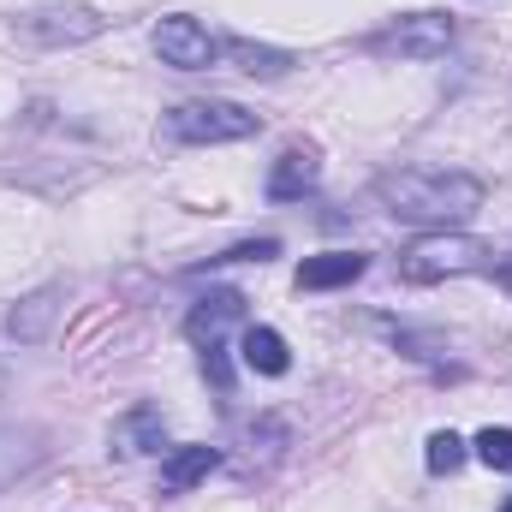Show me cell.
Wrapping results in <instances>:
<instances>
[{
  "instance_id": "obj_1",
  "label": "cell",
  "mask_w": 512,
  "mask_h": 512,
  "mask_svg": "<svg viewBox=\"0 0 512 512\" xmlns=\"http://www.w3.org/2000/svg\"><path fill=\"white\" fill-rule=\"evenodd\" d=\"M489 185L459 167H387L376 179V203L393 221L423 227V233H453L483 209Z\"/></svg>"
},
{
  "instance_id": "obj_2",
  "label": "cell",
  "mask_w": 512,
  "mask_h": 512,
  "mask_svg": "<svg viewBox=\"0 0 512 512\" xmlns=\"http://www.w3.org/2000/svg\"><path fill=\"white\" fill-rule=\"evenodd\" d=\"M459 274H495V245L453 227V233H423L399 251V280L411 286H441Z\"/></svg>"
},
{
  "instance_id": "obj_3",
  "label": "cell",
  "mask_w": 512,
  "mask_h": 512,
  "mask_svg": "<svg viewBox=\"0 0 512 512\" xmlns=\"http://www.w3.org/2000/svg\"><path fill=\"white\" fill-rule=\"evenodd\" d=\"M262 131V114L239 108V102H179L167 114V137L179 143H239V137H256Z\"/></svg>"
},
{
  "instance_id": "obj_4",
  "label": "cell",
  "mask_w": 512,
  "mask_h": 512,
  "mask_svg": "<svg viewBox=\"0 0 512 512\" xmlns=\"http://www.w3.org/2000/svg\"><path fill=\"white\" fill-rule=\"evenodd\" d=\"M453 36H459V18H447V12H405V18H393V24H382V30L370 36V54L441 60V54L453 48Z\"/></svg>"
},
{
  "instance_id": "obj_5",
  "label": "cell",
  "mask_w": 512,
  "mask_h": 512,
  "mask_svg": "<svg viewBox=\"0 0 512 512\" xmlns=\"http://www.w3.org/2000/svg\"><path fill=\"white\" fill-rule=\"evenodd\" d=\"M18 30H24L30 42H42V48H72V42L102 36L108 18H102L96 6H36V12L18 18Z\"/></svg>"
},
{
  "instance_id": "obj_6",
  "label": "cell",
  "mask_w": 512,
  "mask_h": 512,
  "mask_svg": "<svg viewBox=\"0 0 512 512\" xmlns=\"http://www.w3.org/2000/svg\"><path fill=\"white\" fill-rule=\"evenodd\" d=\"M155 54H161L167 66H179V72H203V66H215V60H221V42L209 36V24H197V18L173 12V18H161V24H155Z\"/></svg>"
},
{
  "instance_id": "obj_7",
  "label": "cell",
  "mask_w": 512,
  "mask_h": 512,
  "mask_svg": "<svg viewBox=\"0 0 512 512\" xmlns=\"http://www.w3.org/2000/svg\"><path fill=\"white\" fill-rule=\"evenodd\" d=\"M60 310H66V286H36L30 298H18V304H12V316H6V334H12L18 346H42V340L54 334Z\"/></svg>"
},
{
  "instance_id": "obj_8",
  "label": "cell",
  "mask_w": 512,
  "mask_h": 512,
  "mask_svg": "<svg viewBox=\"0 0 512 512\" xmlns=\"http://www.w3.org/2000/svg\"><path fill=\"white\" fill-rule=\"evenodd\" d=\"M108 447H114V459H143V453H161V447H167V417H161V405H131L126 417L114 423Z\"/></svg>"
},
{
  "instance_id": "obj_9",
  "label": "cell",
  "mask_w": 512,
  "mask_h": 512,
  "mask_svg": "<svg viewBox=\"0 0 512 512\" xmlns=\"http://www.w3.org/2000/svg\"><path fill=\"white\" fill-rule=\"evenodd\" d=\"M370 256L364 251H322V256H304L298 262V292H334V286H352L364 280Z\"/></svg>"
},
{
  "instance_id": "obj_10",
  "label": "cell",
  "mask_w": 512,
  "mask_h": 512,
  "mask_svg": "<svg viewBox=\"0 0 512 512\" xmlns=\"http://www.w3.org/2000/svg\"><path fill=\"white\" fill-rule=\"evenodd\" d=\"M322 185V155L316 149H286L280 161H274V173H268V197L274 203H298V197H310Z\"/></svg>"
},
{
  "instance_id": "obj_11",
  "label": "cell",
  "mask_w": 512,
  "mask_h": 512,
  "mask_svg": "<svg viewBox=\"0 0 512 512\" xmlns=\"http://www.w3.org/2000/svg\"><path fill=\"white\" fill-rule=\"evenodd\" d=\"M245 316V292H233V286H221V292H209V298H197V310L185 316V334L197 340V346H209V340H221L233 322Z\"/></svg>"
},
{
  "instance_id": "obj_12",
  "label": "cell",
  "mask_w": 512,
  "mask_h": 512,
  "mask_svg": "<svg viewBox=\"0 0 512 512\" xmlns=\"http://www.w3.org/2000/svg\"><path fill=\"white\" fill-rule=\"evenodd\" d=\"M215 465H221L215 447H173V453L161 459V495H191Z\"/></svg>"
},
{
  "instance_id": "obj_13",
  "label": "cell",
  "mask_w": 512,
  "mask_h": 512,
  "mask_svg": "<svg viewBox=\"0 0 512 512\" xmlns=\"http://www.w3.org/2000/svg\"><path fill=\"white\" fill-rule=\"evenodd\" d=\"M36 459H42V429L0 423V489H6V483H18Z\"/></svg>"
},
{
  "instance_id": "obj_14",
  "label": "cell",
  "mask_w": 512,
  "mask_h": 512,
  "mask_svg": "<svg viewBox=\"0 0 512 512\" xmlns=\"http://www.w3.org/2000/svg\"><path fill=\"white\" fill-rule=\"evenodd\" d=\"M239 352H245V370L251 376H286L292 370V352H286V340L274 328H245Z\"/></svg>"
},
{
  "instance_id": "obj_15",
  "label": "cell",
  "mask_w": 512,
  "mask_h": 512,
  "mask_svg": "<svg viewBox=\"0 0 512 512\" xmlns=\"http://www.w3.org/2000/svg\"><path fill=\"white\" fill-rule=\"evenodd\" d=\"M221 54H233L239 72H251V78H286V72H292V54H286V48H256V42H245V36L221 42Z\"/></svg>"
},
{
  "instance_id": "obj_16",
  "label": "cell",
  "mask_w": 512,
  "mask_h": 512,
  "mask_svg": "<svg viewBox=\"0 0 512 512\" xmlns=\"http://www.w3.org/2000/svg\"><path fill=\"white\" fill-rule=\"evenodd\" d=\"M465 459H471V447H465L453 429H435V435H429V447H423V465H429L435 477H453Z\"/></svg>"
},
{
  "instance_id": "obj_17",
  "label": "cell",
  "mask_w": 512,
  "mask_h": 512,
  "mask_svg": "<svg viewBox=\"0 0 512 512\" xmlns=\"http://www.w3.org/2000/svg\"><path fill=\"white\" fill-rule=\"evenodd\" d=\"M471 453L489 465V471H512V429H483L471 441Z\"/></svg>"
},
{
  "instance_id": "obj_18",
  "label": "cell",
  "mask_w": 512,
  "mask_h": 512,
  "mask_svg": "<svg viewBox=\"0 0 512 512\" xmlns=\"http://www.w3.org/2000/svg\"><path fill=\"white\" fill-rule=\"evenodd\" d=\"M203 376L221 387V393H233V358H227V346H221V340H209V346H203Z\"/></svg>"
},
{
  "instance_id": "obj_19",
  "label": "cell",
  "mask_w": 512,
  "mask_h": 512,
  "mask_svg": "<svg viewBox=\"0 0 512 512\" xmlns=\"http://www.w3.org/2000/svg\"><path fill=\"white\" fill-rule=\"evenodd\" d=\"M268 256H280V239H251V245H233V251L209 256V262H268Z\"/></svg>"
},
{
  "instance_id": "obj_20",
  "label": "cell",
  "mask_w": 512,
  "mask_h": 512,
  "mask_svg": "<svg viewBox=\"0 0 512 512\" xmlns=\"http://www.w3.org/2000/svg\"><path fill=\"white\" fill-rule=\"evenodd\" d=\"M495 280H501V286L512 292V262H501V268H495Z\"/></svg>"
},
{
  "instance_id": "obj_21",
  "label": "cell",
  "mask_w": 512,
  "mask_h": 512,
  "mask_svg": "<svg viewBox=\"0 0 512 512\" xmlns=\"http://www.w3.org/2000/svg\"><path fill=\"white\" fill-rule=\"evenodd\" d=\"M501 512H512V495H507V507H501Z\"/></svg>"
}]
</instances>
